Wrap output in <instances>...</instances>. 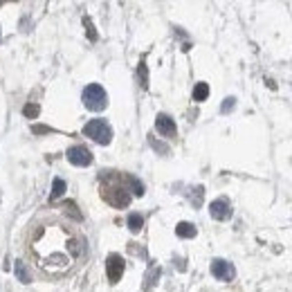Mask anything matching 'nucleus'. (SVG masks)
<instances>
[{"label":"nucleus","instance_id":"6ab92c4d","mask_svg":"<svg viewBox=\"0 0 292 292\" xmlns=\"http://www.w3.org/2000/svg\"><path fill=\"white\" fill-rule=\"evenodd\" d=\"M149 144L153 146V151H158L159 155H169V146H166L164 142H158L153 135H149Z\"/></svg>","mask_w":292,"mask_h":292},{"label":"nucleus","instance_id":"aec40b11","mask_svg":"<svg viewBox=\"0 0 292 292\" xmlns=\"http://www.w3.org/2000/svg\"><path fill=\"white\" fill-rule=\"evenodd\" d=\"M202 196H205V186H196L191 193V202H193V207H202Z\"/></svg>","mask_w":292,"mask_h":292},{"label":"nucleus","instance_id":"2eb2a0df","mask_svg":"<svg viewBox=\"0 0 292 292\" xmlns=\"http://www.w3.org/2000/svg\"><path fill=\"white\" fill-rule=\"evenodd\" d=\"M207 97H209V85L205 81L196 83V88H193V101H205Z\"/></svg>","mask_w":292,"mask_h":292},{"label":"nucleus","instance_id":"9b49d317","mask_svg":"<svg viewBox=\"0 0 292 292\" xmlns=\"http://www.w3.org/2000/svg\"><path fill=\"white\" fill-rule=\"evenodd\" d=\"M175 234H178V239H193L198 234V229H196V225H191V223H178V227H175Z\"/></svg>","mask_w":292,"mask_h":292},{"label":"nucleus","instance_id":"39448f33","mask_svg":"<svg viewBox=\"0 0 292 292\" xmlns=\"http://www.w3.org/2000/svg\"><path fill=\"white\" fill-rule=\"evenodd\" d=\"M124 267H126V263H124V259L119 254H110L106 259V274H108V281L110 283H117L119 279L124 276Z\"/></svg>","mask_w":292,"mask_h":292},{"label":"nucleus","instance_id":"423d86ee","mask_svg":"<svg viewBox=\"0 0 292 292\" xmlns=\"http://www.w3.org/2000/svg\"><path fill=\"white\" fill-rule=\"evenodd\" d=\"M212 274L216 276L218 281H232L234 276H236V270H234L232 263L223 259H213L212 261Z\"/></svg>","mask_w":292,"mask_h":292},{"label":"nucleus","instance_id":"412c9836","mask_svg":"<svg viewBox=\"0 0 292 292\" xmlns=\"http://www.w3.org/2000/svg\"><path fill=\"white\" fill-rule=\"evenodd\" d=\"M83 25H85V34H88V38L95 43L97 41V29H95V25H92L90 16H83Z\"/></svg>","mask_w":292,"mask_h":292},{"label":"nucleus","instance_id":"20e7f679","mask_svg":"<svg viewBox=\"0 0 292 292\" xmlns=\"http://www.w3.org/2000/svg\"><path fill=\"white\" fill-rule=\"evenodd\" d=\"M70 164L75 166H90L92 164V153L85 146H70L68 153H65Z\"/></svg>","mask_w":292,"mask_h":292},{"label":"nucleus","instance_id":"f257e3e1","mask_svg":"<svg viewBox=\"0 0 292 292\" xmlns=\"http://www.w3.org/2000/svg\"><path fill=\"white\" fill-rule=\"evenodd\" d=\"M83 135L85 137H90L92 142L106 146V144H110V139H112V128L106 119H90V122L83 126Z\"/></svg>","mask_w":292,"mask_h":292},{"label":"nucleus","instance_id":"5701e85b","mask_svg":"<svg viewBox=\"0 0 292 292\" xmlns=\"http://www.w3.org/2000/svg\"><path fill=\"white\" fill-rule=\"evenodd\" d=\"M234 108H236V99H234V97H227V99L223 101V106H220V112L227 115V112H232Z\"/></svg>","mask_w":292,"mask_h":292},{"label":"nucleus","instance_id":"1a4fd4ad","mask_svg":"<svg viewBox=\"0 0 292 292\" xmlns=\"http://www.w3.org/2000/svg\"><path fill=\"white\" fill-rule=\"evenodd\" d=\"M159 276H162V267L159 265H153L149 267V272H146V279H144V292H151L155 286H158Z\"/></svg>","mask_w":292,"mask_h":292},{"label":"nucleus","instance_id":"6e6552de","mask_svg":"<svg viewBox=\"0 0 292 292\" xmlns=\"http://www.w3.org/2000/svg\"><path fill=\"white\" fill-rule=\"evenodd\" d=\"M155 128H158V133L164 135V137H175V133H178V126H175L173 117H169L166 112H159V115L155 117Z\"/></svg>","mask_w":292,"mask_h":292},{"label":"nucleus","instance_id":"7ed1b4c3","mask_svg":"<svg viewBox=\"0 0 292 292\" xmlns=\"http://www.w3.org/2000/svg\"><path fill=\"white\" fill-rule=\"evenodd\" d=\"M101 196H104V200H106L108 205H112V207H117V209H124L131 205V193H128V189H124V186H119V185L104 186Z\"/></svg>","mask_w":292,"mask_h":292},{"label":"nucleus","instance_id":"a211bd4d","mask_svg":"<svg viewBox=\"0 0 292 292\" xmlns=\"http://www.w3.org/2000/svg\"><path fill=\"white\" fill-rule=\"evenodd\" d=\"M63 209H65V213H68L70 218H75V220H83V216H81V212H77V205L72 200H68V202H63Z\"/></svg>","mask_w":292,"mask_h":292},{"label":"nucleus","instance_id":"4be33fe9","mask_svg":"<svg viewBox=\"0 0 292 292\" xmlns=\"http://www.w3.org/2000/svg\"><path fill=\"white\" fill-rule=\"evenodd\" d=\"M32 133L34 135H48V133H56V131H54L52 126H45V124H34Z\"/></svg>","mask_w":292,"mask_h":292},{"label":"nucleus","instance_id":"0eeeda50","mask_svg":"<svg viewBox=\"0 0 292 292\" xmlns=\"http://www.w3.org/2000/svg\"><path fill=\"white\" fill-rule=\"evenodd\" d=\"M209 213H212L213 220H229L232 218V207H229L227 198H218L209 205Z\"/></svg>","mask_w":292,"mask_h":292},{"label":"nucleus","instance_id":"9d476101","mask_svg":"<svg viewBox=\"0 0 292 292\" xmlns=\"http://www.w3.org/2000/svg\"><path fill=\"white\" fill-rule=\"evenodd\" d=\"M124 182L128 185V191H131V193H135L137 198L144 196V185H142V180H137V178H135V175L124 173Z\"/></svg>","mask_w":292,"mask_h":292},{"label":"nucleus","instance_id":"ddd939ff","mask_svg":"<svg viewBox=\"0 0 292 292\" xmlns=\"http://www.w3.org/2000/svg\"><path fill=\"white\" fill-rule=\"evenodd\" d=\"M128 229L133 234H137V232H142V227H144V218H142V213H128Z\"/></svg>","mask_w":292,"mask_h":292},{"label":"nucleus","instance_id":"f8f14e48","mask_svg":"<svg viewBox=\"0 0 292 292\" xmlns=\"http://www.w3.org/2000/svg\"><path fill=\"white\" fill-rule=\"evenodd\" d=\"M65 193V182L61 180V178H54L52 182V191H50V202H56L58 198Z\"/></svg>","mask_w":292,"mask_h":292},{"label":"nucleus","instance_id":"4468645a","mask_svg":"<svg viewBox=\"0 0 292 292\" xmlns=\"http://www.w3.org/2000/svg\"><path fill=\"white\" fill-rule=\"evenodd\" d=\"M16 276H18V281H21V283H29V281H32V276H29V270H27L25 261H21V259L16 261Z\"/></svg>","mask_w":292,"mask_h":292},{"label":"nucleus","instance_id":"dca6fc26","mask_svg":"<svg viewBox=\"0 0 292 292\" xmlns=\"http://www.w3.org/2000/svg\"><path fill=\"white\" fill-rule=\"evenodd\" d=\"M137 77H139V85L146 90V88H149V68H146V63H144V58L137 65Z\"/></svg>","mask_w":292,"mask_h":292},{"label":"nucleus","instance_id":"f3484780","mask_svg":"<svg viewBox=\"0 0 292 292\" xmlns=\"http://www.w3.org/2000/svg\"><path fill=\"white\" fill-rule=\"evenodd\" d=\"M23 115H25L27 119H36V117L41 115V106H38V104H25V106H23Z\"/></svg>","mask_w":292,"mask_h":292},{"label":"nucleus","instance_id":"f03ea898","mask_svg":"<svg viewBox=\"0 0 292 292\" xmlns=\"http://www.w3.org/2000/svg\"><path fill=\"white\" fill-rule=\"evenodd\" d=\"M83 106L92 112H99L108 106V95L99 83H90L83 88Z\"/></svg>","mask_w":292,"mask_h":292}]
</instances>
